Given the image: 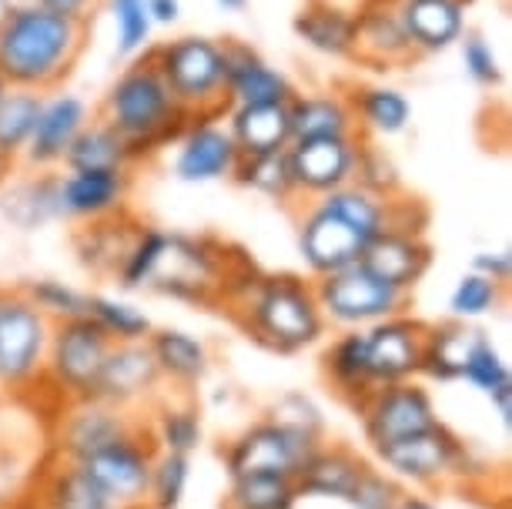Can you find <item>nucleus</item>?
<instances>
[{"label": "nucleus", "mask_w": 512, "mask_h": 509, "mask_svg": "<svg viewBox=\"0 0 512 509\" xmlns=\"http://www.w3.org/2000/svg\"><path fill=\"white\" fill-rule=\"evenodd\" d=\"M231 255L208 238L168 235L161 228L141 225L118 268V285L128 292H158L181 302L215 305L221 302Z\"/></svg>", "instance_id": "f257e3e1"}, {"label": "nucleus", "mask_w": 512, "mask_h": 509, "mask_svg": "<svg viewBox=\"0 0 512 509\" xmlns=\"http://www.w3.org/2000/svg\"><path fill=\"white\" fill-rule=\"evenodd\" d=\"M88 24L67 21L37 4H17L0 17V81L7 88H57L84 47Z\"/></svg>", "instance_id": "f03ea898"}, {"label": "nucleus", "mask_w": 512, "mask_h": 509, "mask_svg": "<svg viewBox=\"0 0 512 509\" xmlns=\"http://www.w3.org/2000/svg\"><path fill=\"white\" fill-rule=\"evenodd\" d=\"M225 309L248 339L278 355L312 349L328 329L312 282L298 275H258L248 288L231 295Z\"/></svg>", "instance_id": "7ed1b4c3"}, {"label": "nucleus", "mask_w": 512, "mask_h": 509, "mask_svg": "<svg viewBox=\"0 0 512 509\" xmlns=\"http://www.w3.org/2000/svg\"><path fill=\"white\" fill-rule=\"evenodd\" d=\"M101 121H108L128 141L134 158H141V151H154L191 124L151 57L134 61L118 74L104 98Z\"/></svg>", "instance_id": "20e7f679"}, {"label": "nucleus", "mask_w": 512, "mask_h": 509, "mask_svg": "<svg viewBox=\"0 0 512 509\" xmlns=\"http://www.w3.org/2000/svg\"><path fill=\"white\" fill-rule=\"evenodd\" d=\"M188 118H215L228 108L225 51L211 37H178L148 54Z\"/></svg>", "instance_id": "39448f33"}, {"label": "nucleus", "mask_w": 512, "mask_h": 509, "mask_svg": "<svg viewBox=\"0 0 512 509\" xmlns=\"http://www.w3.org/2000/svg\"><path fill=\"white\" fill-rule=\"evenodd\" d=\"M375 466L385 469L399 486L412 489H439L462 483L472 469L469 446L452 432L446 422L419 432V436L399 439L389 446H375Z\"/></svg>", "instance_id": "423d86ee"}, {"label": "nucleus", "mask_w": 512, "mask_h": 509, "mask_svg": "<svg viewBox=\"0 0 512 509\" xmlns=\"http://www.w3.org/2000/svg\"><path fill=\"white\" fill-rule=\"evenodd\" d=\"M312 288L325 325H335V329H369L375 322L405 312L409 305V295L372 275L362 262L315 278Z\"/></svg>", "instance_id": "0eeeda50"}, {"label": "nucleus", "mask_w": 512, "mask_h": 509, "mask_svg": "<svg viewBox=\"0 0 512 509\" xmlns=\"http://www.w3.org/2000/svg\"><path fill=\"white\" fill-rule=\"evenodd\" d=\"M51 322L21 288H0V389L27 392L44 379Z\"/></svg>", "instance_id": "6e6552de"}, {"label": "nucleus", "mask_w": 512, "mask_h": 509, "mask_svg": "<svg viewBox=\"0 0 512 509\" xmlns=\"http://www.w3.org/2000/svg\"><path fill=\"white\" fill-rule=\"evenodd\" d=\"M111 339L88 315L51 325V342L44 355V386L57 389L64 402L94 396L104 359L111 352Z\"/></svg>", "instance_id": "1a4fd4ad"}, {"label": "nucleus", "mask_w": 512, "mask_h": 509, "mask_svg": "<svg viewBox=\"0 0 512 509\" xmlns=\"http://www.w3.org/2000/svg\"><path fill=\"white\" fill-rule=\"evenodd\" d=\"M325 439H308L302 432L278 426L275 419H255L221 449L228 479L241 476H288L295 479Z\"/></svg>", "instance_id": "9d476101"}, {"label": "nucleus", "mask_w": 512, "mask_h": 509, "mask_svg": "<svg viewBox=\"0 0 512 509\" xmlns=\"http://www.w3.org/2000/svg\"><path fill=\"white\" fill-rule=\"evenodd\" d=\"M352 409L359 412L362 436L372 449L419 436V432L442 422L432 392L415 379L372 389L369 396H362Z\"/></svg>", "instance_id": "9b49d317"}, {"label": "nucleus", "mask_w": 512, "mask_h": 509, "mask_svg": "<svg viewBox=\"0 0 512 509\" xmlns=\"http://www.w3.org/2000/svg\"><path fill=\"white\" fill-rule=\"evenodd\" d=\"M154 443L148 439L144 426L118 443L104 446L101 453L88 456L84 463H74L84 469V476L108 496L114 509H144L148 506V483L154 466Z\"/></svg>", "instance_id": "f8f14e48"}, {"label": "nucleus", "mask_w": 512, "mask_h": 509, "mask_svg": "<svg viewBox=\"0 0 512 509\" xmlns=\"http://www.w3.org/2000/svg\"><path fill=\"white\" fill-rule=\"evenodd\" d=\"M144 426L138 412L118 409L98 396H84L64 402L61 422H57V456L61 463H84L88 456L101 453L104 446L118 443V439L131 436Z\"/></svg>", "instance_id": "ddd939ff"}, {"label": "nucleus", "mask_w": 512, "mask_h": 509, "mask_svg": "<svg viewBox=\"0 0 512 509\" xmlns=\"http://www.w3.org/2000/svg\"><path fill=\"white\" fill-rule=\"evenodd\" d=\"M161 386L164 379L158 366H154L148 342H114L108 359H104L94 396L118 409L141 412L144 406L151 409L164 396Z\"/></svg>", "instance_id": "4468645a"}, {"label": "nucleus", "mask_w": 512, "mask_h": 509, "mask_svg": "<svg viewBox=\"0 0 512 509\" xmlns=\"http://www.w3.org/2000/svg\"><path fill=\"white\" fill-rule=\"evenodd\" d=\"M362 332H365V359H369L372 389L395 386V382H409L419 376L425 322L399 312Z\"/></svg>", "instance_id": "2eb2a0df"}, {"label": "nucleus", "mask_w": 512, "mask_h": 509, "mask_svg": "<svg viewBox=\"0 0 512 509\" xmlns=\"http://www.w3.org/2000/svg\"><path fill=\"white\" fill-rule=\"evenodd\" d=\"M359 134L349 138H308L288 144V165H292L295 191L308 198H322L328 191L352 185L359 165Z\"/></svg>", "instance_id": "dca6fc26"}, {"label": "nucleus", "mask_w": 512, "mask_h": 509, "mask_svg": "<svg viewBox=\"0 0 512 509\" xmlns=\"http://www.w3.org/2000/svg\"><path fill=\"white\" fill-rule=\"evenodd\" d=\"M362 248L365 242L359 232L345 225L335 211L318 205V201H312L305 208V215L298 218V252H302V262L312 272V278L355 265L362 258Z\"/></svg>", "instance_id": "f3484780"}, {"label": "nucleus", "mask_w": 512, "mask_h": 509, "mask_svg": "<svg viewBox=\"0 0 512 509\" xmlns=\"http://www.w3.org/2000/svg\"><path fill=\"white\" fill-rule=\"evenodd\" d=\"M238 148L231 141L228 128H221L211 118L191 121L181 131L178 151H175V178L188 185H208L235 175Z\"/></svg>", "instance_id": "a211bd4d"}, {"label": "nucleus", "mask_w": 512, "mask_h": 509, "mask_svg": "<svg viewBox=\"0 0 512 509\" xmlns=\"http://www.w3.org/2000/svg\"><path fill=\"white\" fill-rule=\"evenodd\" d=\"M359 61L372 64L375 71L409 61L415 47L405 37L399 0H362L355 11V51Z\"/></svg>", "instance_id": "6ab92c4d"}, {"label": "nucleus", "mask_w": 512, "mask_h": 509, "mask_svg": "<svg viewBox=\"0 0 512 509\" xmlns=\"http://www.w3.org/2000/svg\"><path fill=\"white\" fill-rule=\"evenodd\" d=\"M359 262L379 275L382 282L409 295L415 285L422 282L432 265V245L425 242L422 232H402V228H389V232L375 235L369 245L362 248Z\"/></svg>", "instance_id": "aec40b11"}, {"label": "nucleus", "mask_w": 512, "mask_h": 509, "mask_svg": "<svg viewBox=\"0 0 512 509\" xmlns=\"http://www.w3.org/2000/svg\"><path fill=\"white\" fill-rule=\"evenodd\" d=\"M225 94L228 104H288L292 84L258 51L241 41H225Z\"/></svg>", "instance_id": "412c9836"}, {"label": "nucleus", "mask_w": 512, "mask_h": 509, "mask_svg": "<svg viewBox=\"0 0 512 509\" xmlns=\"http://www.w3.org/2000/svg\"><path fill=\"white\" fill-rule=\"evenodd\" d=\"M88 124V108L81 98L74 94H54L44 98L41 114H37L34 134L24 148V158L31 168H54L61 165L67 148L74 144V138L81 134V128Z\"/></svg>", "instance_id": "4be33fe9"}, {"label": "nucleus", "mask_w": 512, "mask_h": 509, "mask_svg": "<svg viewBox=\"0 0 512 509\" xmlns=\"http://www.w3.org/2000/svg\"><path fill=\"white\" fill-rule=\"evenodd\" d=\"M64 218L101 222L121 215L128 198V171H67L57 178Z\"/></svg>", "instance_id": "5701e85b"}, {"label": "nucleus", "mask_w": 512, "mask_h": 509, "mask_svg": "<svg viewBox=\"0 0 512 509\" xmlns=\"http://www.w3.org/2000/svg\"><path fill=\"white\" fill-rule=\"evenodd\" d=\"M365 466H369V459H362L352 446L322 443L312 453V459L298 469V476H295L298 496L338 499V503H345V499L352 496V489L359 483Z\"/></svg>", "instance_id": "b1692460"}, {"label": "nucleus", "mask_w": 512, "mask_h": 509, "mask_svg": "<svg viewBox=\"0 0 512 509\" xmlns=\"http://www.w3.org/2000/svg\"><path fill=\"white\" fill-rule=\"evenodd\" d=\"M228 134L238 148V158L288 151L292 144L288 104H235L228 114Z\"/></svg>", "instance_id": "393cba45"}, {"label": "nucleus", "mask_w": 512, "mask_h": 509, "mask_svg": "<svg viewBox=\"0 0 512 509\" xmlns=\"http://www.w3.org/2000/svg\"><path fill=\"white\" fill-rule=\"evenodd\" d=\"M399 17L415 51H446L466 34L462 0H399Z\"/></svg>", "instance_id": "a878e982"}, {"label": "nucleus", "mask_w": 512, "mask_h": 509, "mask_svg": "<svg viewBox=\"0 0 512 509\" xmlns=\"http://www.w3.org/2000/svg\"><path fill=\"white\" fill-rule=\"evenodd\" d=\"M148 349L154 355V366H158L161 379L188 392L198 386L211 369V349L205 339H198L188 329H154L148 335Z\"/></svg>", "instance_id": "bb28decb"}, {"label": "nucleus", "mask_w": 512, "mask_h": 509, "mask_svg": "<svg viewBox=\"0 0 512 509\" xmlns=\"http://www.w3.org/2000/svg\"><path fill=\"white\" fill-rule=\"evenodd\" d=\"M482 339H486V332L476 329L472 322L452 319L442 325H425L419 376L432 382H459L472 349H476Z\"/></svg>", "instance_id": "cd10ccee"}, {"label": "nucleus", "mask_w": 512, "mask_h": 509, "mask_svg": "<svg viewBox=\"0 0 512 509\" xmlns=\"http://www.w3.org/2000/svg\"><path fill=\"white\" fill-rule=\"evenodd\" d=\"M144 432L158 453L191 456L205 439V422H201V409L191 396H161L144 416Z\"/></svg>", "instance_id": "c85d7f7f"}, {"label": "nucleus", "mask_w": 512, "mask_h": 509, "mask_svg": "<svg viewBox=\"0 0 512 509\" xmlns=\"http://www.w3.org/2000/svg\"><path fill=\"white\" fill-rule=\"evenodd\" d=\"M288 124H292V141L359 134L352 104L342 94H292V101H288Z\"/></svg>", "instance_id": "c756f323"}, {"label": "nucleus", "mask_w": 512, "mask_h": 509, "mask_svg": "<svg viewBox=\"0 0 512 509\" xmlns=\"http://www.w3.org/2000/svg\"><path fill=\"white\" fill-rule=\"evenodd\" d=\"M295 34L318 54L349 57L355 51V11L335 0H308L295 14Z\"/></svg>", "instance_id": "7c9ffc66"}, {"label": "nucleus", "mask_w": 512, "mask_h": 509, "mask_svg": "<svg viewBox=\"0 0 512 509\" xmlns=\"http://www.w3.org/2000/svg\"><path fill=\"white\" fill-rule=\"evenodd\" d=\"M322 372L335 396L345 399L349 406H355L362 396H369L372 382H369V359H365V332L362 329L338 332L322 355Z\"/></svg>", "instance_id": "2f4dec72"}, {"label": "nucleus", "mask_w": 512, "mask_h": 509, "mask_svg": "<svg viewBox=\"0 0 512 509\" xmlns=\"http://www.w3.org/2000/svg\"><path fill=\"white\" fill-rule=\"evenodd\" d=\"M141 225L128 222L121 215L101 218V222H88V228L77 232V255H81V265L91 268L94 275H118V268L128 255L131 242L138 238Z\"/></svg>", "instance_id": "473e14b6"}, {"label": "nucleus", "mask_w": 512, "mask_h": 509, "mask_svg": "<svg viewBox=\"0 0 512 509\" xmlns=\"http://www.w3.org/2000/svg\"><path fill=\"white\" fill-rule=\"evenodd\" d=\"M395 198H399V195H395ZM395 198L372 195V191H365V188H359L352 181V185L335 188V191H328V195L312 198V201L325 205L328 211H335V215L342 218L349 228H355L362 242L369 245L375 235H382V232H389V228H392V222H395Z\"/></svg>", "instance_id": "72a5a7b5"}, {"label": "nucleus", "mask_w": 512, "mask_h": 509, "mask_svg": "<svg viewBox=\"0 0 512 509\" xmlns=\"http://www.w3.org/2000/svg\"><path fill=\"white\" fill-rule=\"evenodd\" d=\"M0 211H4L7 222H14L21 232H34V228L64 218L61 195H57V175L14 181V185L4 191V198H0Z\"/></svg>", "instance_id": "f704fd0d"}, {"label": "nucleus", "mask_w": 512, "mask_h": 509, "mask_svg": "<svg viewBox=\"0 0 512 509\" xmlns=\"http://www.w3.org/2000/svg\"><path fill=\"white\" fill-rule=\"evenodd\" d=\"M131 161L134 155L128 141L108 121H88L67 148L61 165L67 171H128Z\"/></svg>", "instance_id": "c9c22d12"}, {"label": "nucleus", "mask_w": 512, "mask_h": 509, "mask_svg": "<svg viewBox=\"0 0 512 509\" xmlns=\"http://www.w3.org/2000/svg\"><path fill=\"white\" fill-rule=\"evenodd\" d=\"M352 114H355V128L372 131V134H399L409 128L412 121V104L402 91L385 88V84H372V88H359L349 98Z\"/></svg>", "instance_id": "e433bc0d"}, {"label": "nucleus", "mask_w": 512, "mask_h": 509, "mask_svg": "<svg viewBox=\"0 0 512 509\" xmlns=\"http://www.w3.org/2000/svg\"><path fill=\"white\" fill-rule=\"evenodd\" d=\"M44 94L27 91V88H7L0 98V155L14 161L24 155L27 141L34 134L37 114H41Z\"/></svg>", "instance_id": "4c0bfd02"}, {"label": "nucleus", "mask_w": 512, "mask_h": 509, "mask_svg": "<svg viewBox=\"0 0 512 509\" xmlns=\"http://www.w3.org/2000/svg\"><path fill=\"white\" fill-rule=\"evenodd\" d=\"M41 509H114L108 496L84 476L81 466L57 463L44 479L41 489Z\"/></svg>", "instance_id": "58836bf2"}, {"label": "nucleus", "mask_w": 512, "mask_h": 509, "mask_svg": "<svg viewBox=\"0 0 512 509\" xmlns=\"http://www.w3.org/2000/svg\"><path fill=\"white\" fill-rule=\"evenodd\" d=\"M231 178H235L238 185L258 191V195L282 201V205L298 198L292 165H288V151H275V155H258V158H238L235 175Z\"/></svg>", "instance_id": "ea45409f"}, {"label": "nucleus", "mask_w": 512, "mask_h": 509, "mask_svg": "<svg viewBox=\"0 0 512 509\" xmlns=\"http://www.w3.org/2000/svg\"><path fill=\"white\" fill-rule=\"evenodd\" d=\"M88 319L98 325L111 342H148V335L154 332L151 319L138 305L114 299V295H101V292L88 295Z\"/></svg>", "instance_id": "a19ab883"}, {"label": "nucleus", "mask_w": 512, "mask_h": 509, "mask_svg": "<svg viewBox=\"0 0 512 509\" xmlns=\"http://www.w3.org/2000/svg\"><path fill=\"white\" fill-rule=\"evenodd\" d=\"M298 486L288 476H241L231 479L221 509H295Z\"/></svg>", "instance_id": "79ce46f5"}, {"label": "nucleus", "mask_w": 512, "mask_h": 509, "mask_svg": "<svg viewBox=\"0 0 512 509\" xmlns=\"http://www.w3.org/2000/svg\"><path fill=\"white\" fill-rule=\"evenodd\" d=\"M191 479V456L181 453H154L151 483H148V506L144 509H178L185 503Z\"/></svg>", "instance_id": "37998d69"}, {"label": "nucleus", "mask_w": 512, "mask_h": 509, "mask_svg": "<svg viewBox=\"0 0 512 509\" xmlns=\"http://www.w3.org/2000/svg\"><path fill=\"white\" fill-rule=\"evenodd\" d=\"M21 292L51 325L88 315V292H77L74 285L57 282V278H37V282H27Z\"/></svg>", "instance_id": "c03bdc74"}, {"label": "nucleus", "mask_w": 512, "mask_h": 509, "mask_svg": "<svg viewBox=\"0 0 512 509\" xmlns=\"http://www.w3.org/2000/svg\"><path fill=\"white\" fill-rule=\"evenodd\" d=\"M502 302V285L492 282L486 275H462L456 288L449 295V312L456 322H479L489 312H496V305Z\"/></svg>", "instance_id": "a18cd8bd"}, {"label": "nucleus", "mask_w": 512, "mask_h": 509, "mask_svg": "<svg viewBox=\"0 0 512 509\" xmlns=\"http://www.w3.org/2000/svg\"><path fill=\"white\" fill-rule=\"evenodd\" d=\"M459 382H466V386L482 392L486 399H492L496 392L512 386V372L506 366V359L499 355V349L492 345L489 335L476 345V349H472V355H469L466 369H462V379Z\"/></svg>", "instance_id": "49530a36"}, {"label": "nucleus", "mask_w": 512, "mask_h": 509, "mask_svg": "<svg viewBox=\"0 0 512 509\" xmlns=\"http://www.w3.org/2000/svg\"><path fill=\"white\" fill-rule=\"evenodd\" d=\"M268 419H275L278 426L302 432L308 439H325V416L318 409V402L305 392H285L272 402L268 409Z\"/></svg>", "instance_id": "de8ad7c7"}, {"label": "nucleus", "mask_w": 512, "mask_h": 509, "mask_svg": "<svg viewBox=\"0 0 512 509\" xmlns=\"http://www.w3.org/2000/svg\"><path fill=\"white\" fill-rule=\"evenodd\" d=\"M111 17H114V34H118V54L131 57L141 47H148L151 37V14L148 0H108Z\"/></svg>", "instance_id": "09e8293b"}, {"label": "nucleus", "mask_w": 512, "mask_h": 509, "mask_svg": "<svg viewBox=\"0 0 512 509\" xmlns=\"http://www.w3.org/2000/svg\"><path fill=\"white\" fill-rule=\"evenodd\" d=\"M355 185L372 191V195L382 198H395L399 195V171L382 151H375L372 144H362L359 148V165H355Z\"/></svg>", "instance_id": "8fccbe9b"}, {"label": "nucleus", "mask_w": 512, "mask_h": 509, "mask_svg": "<svg viewBox=\"0 0 512 509\" xmlns=\"http://www.w3.org/2000/svg\"><path fill=\"white\" fill-rule=\"evenodd\" d=\"M402 496V486L395 483V479L385 473V469L379 466H365L359 483H355L352 496L345 499L352 509H392L395 503H399Z\"/></svg>", "instance_id": "3c124183"}, {"label": "nucleus", "mask_w": 512, "mask_h": 509, "mask_svg": "<svg viewBox=\"0 0 512 509\" xmlns=\"http://www.w3.org/2000/svg\"><path fill=\"white\" fill-rule=\"evenodd\" d=\"M462 44V64H466V74L479 88H496L502 81V67H499V57L496 51L486 44V37L479 34H462L459 37Z\"/></svg>", "instance_id": "603ef678"}, {"label": "nucleus", "mask_w": 512, "mask_h": 509, "mask_svg": "<svg viewBox=\"0 0 512 509\" xmlns=\"http://www.w3.org/2000/svg\"><path fill=\"white\" fill-rule=\"evenodd\" d=\"M472 272L506 285L509 275H512V255L509 252H479L476 258H472Z\"/></svg>", "instance_id": "864d4df0"}, {"label": "nucleus", "mask_w": 512, "mask_h": 509, "mask_svg": "<svg viewBox=\"0 0 512 509\" xmlns=\"http://www.w3.org/2000/svg\"><path fill=\"white\" fill-rule=\"evenodd\" d=\"M31 4L44 7V11H51V14H61V17H67V21L88 24V17H91L98 0H31Z\"/></svg>", "instance_id": "5fc2aeb1"}, {"label": "nucleus", "mask_w": 512, "mask_h": 509, "mask_svg": "<svg viewBox=\"0 0 512 509\" xmlns=\"http://www.w3.org/2000/svg\"><path fill=\"white\" fill-rule=\"evenodd\" d=\"M151 24H175L181 17V0H148Z\"/></svg>", "instance_id": "6e6d98bb"}, {"label": "nucleus", "mask_w": 512, "mask_h": 509, "mask_svg": "<svg viewBox=\"0 0 512 509\" xmlns=\"http://www.w3.org/2000/svg\"><path fill=\"white\" fill-rule=\"evenodd\" d=\"M392 509H439V503H432V499L425 493H419V489H402L399 503H395Z\"/></svg>", "instance_id": "4d7b16f0"}, {"label": "nucleus", "mask_w": 512, "mask_h": 509, "mask_svg": "<svg viewBox=\"0 0 512 509\" xmlns=\"http://www.w3.org/2000/svg\"><path fill=\"white\" fill-rule=\"evenodd\" d=\"M489 406L496 409L499 422L509 429V426H512V386H509V389H502V392H496V396L489 399Z\"/></svg>", "instance_id": "13d9d810"}, {"label": "nucleus", "mask_w": 512, "mask_h": 509, "mask_svg": "<svg viewBox=\"0 0 512 509\" xmlns=\"http://www.w3.org/2000/svg\"><path fill=\"white\" fill-rule=\"evenodd\" d=\"M221 7H225V11H241V7L248 4V0H218Z\"/></svg>", "instance_id": "bf43d9fd"}, {"label": "nucleus", "mask_w": 512, "mask_h": 509, "mask_svg": "<svg viewBox=\"0 0 512 509\" xmlns=\"http://www.w3.org/2000/svg\"><path fill=\"white\" fill-rule=\"evenodd\" d=\"M7 165H11V161H7L4 155H0V181H4V175H7Z\"/></svg>", "instance_id": "052dcab7"}, {"label": "nucleus", "mask_w": 512, "mask_h": 509, "mask_svg": "<svg viewBox=\"0 0 512 509\" xmlns=\"http://www.w3.org/2000/svg\"><path fill=\"white\" fill-rule=\"evenodd\" d=\"M4 91H7V84H4V81H0V98H4Z\"/></svg>", "instance_id": "680f3d73"}, {"label": "nucleus", "mask_w": 512, "mask_h": 509, "mask_svg": "<svg viewBox=\"0 0 512 509\" xmlns=\"http://www.w3.org/2000/svg\"><path fill=\"white\" fill-rule=\"evenodd\" d=\"M462 4H466V0H462Z\"/></svg>", "instance_id": "e2e57ef3"}]
</instances>
